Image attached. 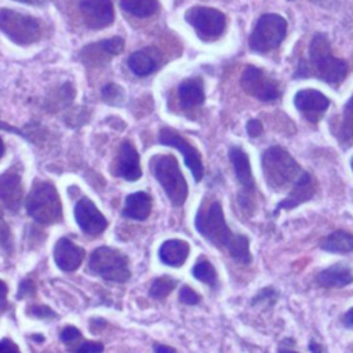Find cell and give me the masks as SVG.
I'll list each match as a JSON object with an SVG mask.
<instances>
[{"instance_id": "obj_27", "label": "cell", "mask_w": 353, "mask_h": 353, "mask_svg": "<svg viewBox=\"0 0 353 353\" xmlns=\"http://www.w3.org/2000/svg\"><path fill=\"white\" fill-rule=\"evenodd\" d=\"M226 250L229 255L240 263L247 265V263H251L252 261V256L250 252V240L244 234H234L233 240L230 241Z\"/></svg>"}, {"instance_id": "obj_4", "label": "cell", "mask_w": 353, "mask_h": 353, "mask_svg": "<svg viewBox=\"0 0 353 353\" xmlns=\"http://www.w3.org/2000/svg\"><path fill=\"white\" fill-rule=\"evenodd\" d=\"M152 171L170 201L176 207L182 205L188 197V183L176 159L174 156H156L152 160Z\"/></svg>"}, {"instance_id": "obj_19", "label": "cell", "mask_w": 353, "mask_h": 353, "mask_svg": "<svg viewBox=\"0 0 353 353\" xmlns=\"http://www.w3.org/2000/svg\"><path fill=\"white\" fill-rule=\"evenodd\" d=\"M160 61V52L154 47H146L139 51H135L130 55L127 63L131 72L137 76H148L153 73Z\"/></svg>"}, {"instance_id": "obj_33", "label": "cell", "mask_w": 353, "mask_h": 353, "mask_svg": "<svg viewBox=\"0 0 353 353\" xmlns=\"http://www.w3.org/2000/svg\"><path fill=\"white\" fill-rule=\"evenodd\" d=\"M102 44L103 47L114 57L117 54H120L124 48V40L121 37H112V39H106V40H102Z\"/></svg>"}, {"instance_id": "obj_45", "label": "cell", "mask_w": 353, "mask_h": 353, "mask_svg": "<svg viewBox=\"0 0 353 353\" xmlns=\"http://www.w3.org/2000/svg\"><path fill=\"white\" fill-rule=\"evenodd\" d=\"M19 3H25V4H32V6H43L46 4L47 0H15Z\"/></svg>"}, {"instance_id": "obj_6", "label": "cell", "mask_w": 353, "mask_h": 353, "mask_svg": "<svg viewBox=\"0 0 353 353\" xmlns=\"http://www.w3.org/2000/svg\"><path fill=\"white\" fill-rule=\"evenodd\" d=\"M88 268L94 274L105 280L124 283L130 279L128 258L119 250L112 247H98L92 251Z\"/></svg>"}, {"instance_id": "obj_2", "label": "cell", "mask_w": 353, "mask_h": 353, "mask_svg": "<svg viewBox=\"0 0 353 353\" xmlns=\"http://www.w3.org/2000/svg\"><path fill=\"white\" fill-rule=\"evenodd\" d=\"M262 171L269 188L277 192L294 185L302 174L295 159L280 146H270L262 153Z\"/></svg>"}, {"instance_id": "obj_31", "label": "cell", "mask_w": 353, "mask_h": 353, "mask_svg": "<svg viewBox=\"0 0 353 353\" xmlns=\"http://www.w3.org/2000/svg\"><path fill=\"white\" fill-rule=\"evenodd\" d=\"M102 98L110 105H120L124 99V91L120 85L110 83L102 88Z\"/></svg>"}, {"instance_id": "obj_9", "label": "cell", "mask_w": 353, "mask_h": 353, "mask_svg": "<svg viewBox=\"0 0 353 353\" xmlns=\"http://www.w3.org/2000/svg\"><path fill=\"white\" fill-rule=\"evenodd\" d=\"M185 19L204 41H214L221 37L226 26L223 12L211 7H192L186 11Z\"/></svg>"}, {"instance_id": "obj_21", "label": "cell", "mask_w": 353, "mask_h": 353, "mask_svg": "<svg viewBox=\"0 0 353 353\" xmlns=\"http://www.w3.org/2000/svg\"><path fill=\"white\" fill-rule=\"evenodd\" d=\"M316 281L324 288H342L353 283V274L346 265L335 263L321 270L316 276Z\"/></svg>"}, {"instance_id": "obj_47", "label": "cell", "mask_w": 353, "mask_h": 353, "mask_svg": "<svg viewBox=\"0 0 353 353\" xmlns=\"http://www.w3.org/2000/svg\"><path fill=\"white\" fill-rule=\"evenodd\" d=\"M3 154H4V143H3V139L0 138V159Z\"/></svg>"}, {"instance_id": "obj_32", "label": "cell", "mask_w": 353, "mask_h": 353, "mask_svg": "<svg viewBox=\"0 0 353 353\" xmlns=\"http://www.w3.org/2000/svg\"><path fill=\"white\" fill-rule=\"evenodd\" d=\"M179 301L185 305H196L200 302V295L189 285H183L179 291Z\"/></svg>"}, {"instance_id": "obj_23", "label": "cell", "mask_w": 353, "mask_h": 353, "mask_svg": "<svg viewBox=\"0 0 353 353\" xmlns=\"http://www.w3.org/2000/svg\"><path fill=\"white\" fill-rule=\"evenodd\" d=\"M189 255V244L179 239L167 240L159 250V258L164 265L178 268L185 263Z\"/></svg>"}, {"instance_id": "obj_28", "label": "cell", "mask_w": 353, "mask_h": 353, "mask_svg": "<svg viewBox=\"0 0 353 353\" xmlns=\"http://www.w3.org/2000/svg\"><path fill=\"white\" fill-rule=\"evenodd\" d=\"M120 4L127 12L138 18L150 17L159 8L157 0H120Z\"/></svg>"}, {"instance_id": "obj_40", "label": "cell", "mask_w": 353, "mask_h": 353, "mask_svg": "<svg viewBox=\"0 0 353 353\" xmlns=\"http://www.w3.org/2000/svg\"><path fill=\"white\" fill-rule=\"evenodd\" d=\"M0 353H21V352L11 339L6 338L0 341Z\"/></svg>"}, {"instance_id": "obj_30", "label": "cell", "mask_w": 353, "mask_h": 353, "mask_svg": "<svg viewBox=\"0 0 353 353\" xmlns=\"http://www.w3.org/2000/svg\"><path fill=\"white\" fill-rule=\"evenodd\" d=\"M176 281L168 276H161L159 279H156L152 285H150V290H149V294L150 296L156 298V299H161V298H165L175 287Z\"/></svg>"}, {"instance_id": "obj_38", "label": "cell", "mask_w": 353, "mask_h": 353, "mask_svg": "<svg viewBox=\"0 0 353 353\" xmlns=\"http://www.w3.org/2000/svg\"><path fill=\"white\" fill-rule=\"evenodd\" d=\"M29 313L34 317H39V319H51V317H55L57 314L52 312L51 307L48 306H32Z\"/></svg>"}, {"instance_id": "obj_35", "label": "cell", "mask_w": 353, "mask_h": 353, "mask_svg": "<svg viewBox=\"0 0 353 353\" xmlns=\"http://www.w3.org/2000/svg\"><path fill=\"white\" fill-rule=\"evenodd\" d=\"M103 345L101 342L85 341L73 353H102Z\"/></svg>"}, {"instance_id": "obj_25", "label": "cell", "mask_w": 353, "mask_h": 353, "mask_svg": "<svg viewBox=\"0 0 353 353\" xmlns=\"http://www.w3.org/2000/svg\"><path fill=\"white\" fill-rule=\"evenodd\" d=\"M320 248L327 252H335V254L352 252L353 251V234H350L345 230H335L321 240Z\"/></svg>"}, {"instance_id": "obj_12", "label": "cell", "mask_w": 353, "mask_h": 353, "mask_svg": "<svg viewBox=\"0 0 353 353\" xmlns=\"http://www.w3.org/2000/svg\"><path fill=\"white\" fill-rule=\"evenodd\" d=\"M79 8L84 23L91 29L110 26L114 19L113 4L110 0H80Z\"/></svg>"}, {"instance_id": "obj_48", "label": "cell", "mask_w": 353, "mask_h": 353, "mask_svg": "<svg viewBox=\"0 0 353 353\" xmlns=\"http://www.w3.org/2000/svg\"><path fill=\"white\" fill-rule=\"evenodd\" d=\"M277 353H296V352H292V350H290V349H279Z\"/></svg>"}, {"instance_id": "obj_10", "label": "cell", "mask_w": 353, "mask_h": 353, "mask_svg": "<svg viewBox=\"0 0 353 353\" xmlns=\"http://www.w3.org/2000/svg\"><path fill=\"white\" fill-rule=\"evenodd\" d=\"M240 84L248 95L262 102L274 101L280 95L279 83L274 79L269 77L262 69L252 65H248L244 69Z\"/></svg>"}, {"instance_id": "obj_37", "label": "cell", "mask_w": 353, "mask_h": 353, "mask_svg": "<svg viewBox=\"0 0 353 353\" xmlns=\"http://www.w3.org/2000/svg\"><path fill=\"white\" fill-rule=\"evenodd\" d=\"M269 299H270L272 302H274V301L277 299V292H276L273 288L266 287V288L261 290V291L258 292V295H255V296H254V299H252V305H256L258 302L269 301Z\"/></svg>"}, {"instance_id": "obj_13", "label": "cell", "mask_w": 353, "mask_h": 353, "mask_svg": "<svg viewBox=\"0 0 353 353\" xmlns=\"http://www.w3.org/2000/svg\"><path fill=\"white\" fill-rule=\"evenodd\" d=\"M295 108L310 123H317L330 106V99L317 90H301L294 98Z\"/></svg>"}, {"instance_id": "obj_18", "label": "cell", "mask_w": 353, "mask_h": 353, "mask_svg": "<svg viewBox=\"0 0 353 353\" xmlns=\"http://www.w3.org/2000/svg\"><path fill=\"white\" fill-rule=\"evenodd\" d=\"M22 200L19 174L11 168L0 175V201L11 211H18Z\"/></svg>"}, {"instance_id": "obj_5", "label": "cell", "mask_w": 353, "mask_h": 353, "mask_svg": "<svg viewBox=\"0 0 353 353\" xmlns=\"http://www.w3.org/2000/svg\"><path fill=\"white\" fill-rule=\"evenodd\" d=\"M194 225L199 233L218 248H228L234 237V233L226 225L219 201H212L205 210H200L196 215Z\"/></svg>"}, {"instance_id": "obj_22", "label": "cell", "mask_w": 353, "mask_h": 353, "mask_svg": "<svg viewBox=\"0 0 353 353\" xmlns=\"http://www.w3.org/2000/svg\"><path fill=\"white\" fill-rule=\"evenodd\" d=\"M178 97L183 109H193L204 102V87L200 77L183 80L178 88Z\"/></svg>"}, {"instance_id": "obj_8", "label": "cell", "mask_w": 353, "mask_h": 353, "mask_svg": "<svg viewBox=\"0 0 353 353\" xmlns=\"http://www.w3.org/2000/svg\"><path fill=\"white\" fill-rule=\"evenodd\" d=\"M0 29L19 46L32 44L40 37V25L36 18L10 8H0Z\"/></svg>"}, {"instance_id": "obj_43", "label": "cell", "mask_w": 353, "mask_h": 353, "mask_svg": "<svg viewBox=\"0 0 353 353\" xmlns=\"http://www.w3.org/2000/svg\"><path fill=\"white\" fill-rule=\"evenodd\" d=\"M342 324H343L345 328H353V307H350L345 313V316L342 319Z\"/></svg>"}, {"instance_id": "obj_20", "label": "cell", "mask_w": 353, "mask_h": 353, "mask_svg": "<svg viewBox=\"0 0 353 353\" xmlns=\"http://www.w3.org/2000/svg\"><path fill=\"white\" fill-rule=\"evenodd\" d=\"M229 159L233 165L234 174L240 185L245 189V192H254L255 190V181L251 172V165H250V159L247 153L237 146H233L229 149Z\"/></svg>"}, {"instance_id": "obj_24", "label": "cell", "mask_w": 353, "mask_h": 353, "mask_svg": "<svg viewBox=\"0 0 353 353\" xmlns=\"http://www.w3.org/2000/svg\"><path fill=\"white\" fill-rule=\"evenodd\" d=\"M152 210V200L150 196L145 192H135L125 197L123 215L131 219L143 221L149 216Z\"/></svg>"}, {"instance_id": "obj_11", "label": "cell", "mask_w": 353, "mask_h": 353, "mask_svg": "<svg viewBox=\"0 0 353 353\" xmlns=\"http://www.w3.org/2000/svg\"><path fill=\"white\" fill-rule=\"evenodd\" d=\"M159 141L161 145L172 146L183 154L185 164L188 165L193 178L197 182L203 178L204 168H203V163H201V156H200L199 150L194 146H192L183 137H181L175 130L164 127L159 131Z\"/></svg>"}, {"instance_id": "obj_34", "label": "cell", "mask_w": 353, "mask_h": 353, "mask_svg": "<svg viewBox=\"0 0 353 353\" xmlns=\"http://www.w3.org/2000/svg\"><path fill=\"white\" fill-rule=\"evenodd\" d=\"M80 336H81V335H80V331H79L76 327H73V325L65 327V328L61 331V335H59L61 341H62L65 345L74 343Z\"/></svg>"}, {"instance_id": "obj_26", "label": "cell", "mask_w": 353, "mask_h": 353, "mask_svg": "<svg viewBox=\"0 0 353 353\" xmlns=\"http://www.w3.org/2000/svg\"><path fill=\"white\" fill-rule=\"evenodd\" d=\"M338 139L341 145L349 146L353 143V95L346 102L342 112V121L338 130Z\"/></svg>"}, {"instance_id": "obj_15", "label": "cell", "mask_w": 353, "mask_h": 353, "mask_svg": "<svg viewBox=\"0 0 353 353\" xmlns=\"http://www.w3.org/2000/svg\"><path fill=\"white\" fill-rule=\"evenodd\" d=\"M112 172L130 182L141 178L142 171L139 165V154L130 142H123L120 145Z\"/></svg>"}, {"instance_id": "obj_3", "label": "cell", "mask_w": 353, "mask_h": 353, "mask_svg": "<svg viewBox=\"0 0 353 353\" xmlns=\"http://www.w3.org/2000/svg\"><path fill=\"white\" fill-rule=\"evenodd\" d=\"M26 212L39 223L52 225L62 218V204L50 182H37L26 199Z\"/></svg>"}, {"instance_id": "obj_44", "label": "cell", "mask_w": 353, "mask_h": 353, "mask_svg": "<svg viewBox=\"0 0 353 353\" xmlns=\"http://www.w3.org/2000/svg\"><path fill=\"white\" fill-rule=\"evenodd\" d=\"M153 350H154V353H175L174 347H170L165 345H159V343L153 346Z\"/></svg>"}, {"instance_id": "obj_50", "label": "cell", "mask_w": 353, "mask_h": 353, "mask_svg": "<svg viewBox=\"0 0 353 353\" xmlns=\"http://www.w3.org/2000/svg\"><path fill=\"white\" fill-rule=\"evenodd\" d=\"M290 1H292V0H290Z\"/></svg>"}, {"instance_id": "obj_36", "label": "cell", "mask_w": 353, "mask_h": 353, "mask_svg": "<svg viewBox=\"0 0 353 353\" xmlns=\"http://www.w3.org/2000/svg\"><path fill=\"white\" fill-rule=\"evenodd\" d=\"M0 245L3 248L10 250L11 245V234H10V229L3 218V214L0 212Z\"/></svg>"}, {"instance_id": "obj_14", "label": "cell", "mask_w": 353, "mask_h": 353, "mask_svg": "<svg viewBox=\"0 0 353 353\" xmlns=\"http://www.w3.org/2000/svg\"><path fill=\"white\" fill-rule=\"evenodd\" d=\"M74 218L80 229L90 236L101 234L108 226L106 218L87 197H83L77 201L74 207Z\"/></svg>"}, {"instance_id": "obj_42", "label": "cell", "mask_w": 353, "mask_h": 353, "mask_svg": "<svg viewBox=\"0 0 353 353\" xmlns=\"http://www.w3.org/2000/svg\"><path fill=\"white\" fill-rule=\"evenodd\" d=\"M7 284L0 280V310H4L7 307Z\"/></svg>"}, {"instance_id": "obj_49", "label": "cell", "mask_w": 353, "mask_h": 353, "mask_svg": "<svg viewBox=\"0 0 353 353\" xmlns=\"http://www.w3.org/2000/svg\"><path fill=\"white\" fill-rule=\"evenodd\" d=\"M350 165H352V170H353V159L350 160Z\"/></svg>"}, {"instance_id": "obj_16", "label": "cell", "mask_w": 353, "mask_h": 353, "mask_svg": "<svg viewBox=\"0 0 353 353\" xmlns=\"http://www.w3.org/2000/svg\"><path fill=\"white\" fill-rule=\"evenodd\" d=\"M314 193H316V181L313 179L312 174L302 172L299 178L295 181V183L292 185V189L288 193V196L277 204V207L273 211V215H277L280 210H292L303 204L305 201L310 200L314 196Z\"/></svg>"}, {"instance_id": "obj_41", "label": "cell", "mask_w": 353, "mask_h": 353, "mask_svg": "<svg viewBox=\"0 0 353 353\" xmlns=\"http://www.w3.org/2000/svg\"><path fill=\"white\" fill-rule=\"evenodd\" d=\"M34 292V284L30 280H23L19 284V291H18V298H23L26 295H30Z\"/></svg>"}, {"instance_id": "obj_17", "label": "cell", "mask_w": 353, "mask_h": 353, "mask_svg": "<svg viewBox=\"0 0 353 353\" xmlns=\"http://www.w3.org/2000/svg\"><path fill=\"white\" fill-rule=\"evenodd\" d=\"M84 258V250L69 239L62 237L57 241L54 247V261L61 270L73 272L79 269Z\"/></svg>"}, {"instance_id": "obj_29", "label": "cell", "mask_w": 353, "mask_h": 353, "mask_svg": "<svg viewBox=\"0 0 353 353\" xmlns=\"http://www.w3.org/2000/svg\"><path fill=\"white\" fill-rule=\"evenodd\" d=\"M192 272H193V276L197 280H200V281H203L208 285H215L216 284V272H215L214 266L211 265V262H208L207 259H200L194 265Z\"/></svg>"}, {"instance_id": "obj_7", "label": "cell", "mask_w": 353, "mask_h": 353, "mask_svg": "<svg viewBox=\"0 0 353 353\" xmlns=\"http://www.w3.org/2000/svg\"><path fill=\"white\" fill-rule=\"evenodd\" d=\"M287 33V22L279 14H263L248 39L250 48L255 52H269L280 46Z\"/></svg>"}, {"instance_id": "obj_46", "label": "cell", "mask_w": 353, "mask_h": 353, "mask_svg": "<svg viewBox=\"0 0 353 353\" xmlns=\"http://www.w3.org/2000/svg\"><path fill=\"white\" fill-rule=\"evenodd\" d=\"M309 350L312 352V353H321V347L317 345V342H314V341H310L309 342Z\"/></svg>"}, {"instance_id": "obj_39", "label": "cell", "mask_w": 353, "mask_h": 353, "mask_svg": "<svg viewBox=\"0 0 353 353\" xmlns=\"http://www.w3.org/2000/svg\"><path fill=\"white\" fill-rule=\"evenodd\" d=\"M245 130H247V134H248L251 138H256V137H259V135L262 134L263 127H262V123H261L259 120L252 119V120H250V121L247 123Z\"/></svg>"}, {"instance_id": "obj_1", "label": "cell", "mask_w": 353, "mask_h": 353, "mask_svg": "<svg viewBox=\"0 0 353 353\" xmlns=\"http://www.w3.org/2000/svg\"><path fill=\"white\" fill-rule=\"evenodd\" d=\"M347 62L335 58L330 41L323 33L314 34L309 46V62H302L295 76H316L328 84H339L347 74Z\"/></svg>"}]
</instances>
